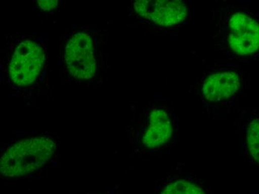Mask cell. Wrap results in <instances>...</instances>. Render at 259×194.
<instances>
[{
	"mask_svg": "<svg viewBox=\"0 0 259 194\" xmlns=\"http://www.w3.org/2000/svg\"><path fill=\"white\" fill-rule=\"evenodd\" d=\"M55 150L56 143L45 137L17 142L2 156L0 171L9 178L31 174L47 164Z\"/></svg>",
	"mask_w": 259,
	"mask_h": 194,
	"instance_id": "6da1fadb",
	"label": "cell"
},
{
	"mask_svg": "<svg viewBox=\"0 0 259 194\" xmlns=\"http://www.w3.org/2000/svg\"><path fill=\"white\" fill-rule=\"evenodd\" d=\"M44 50L37 43L26 40L20 43L11 59L9 74L16 86L31 85L38 78L44 67Z\"/></svg>",
	"mask_w": 259,
	"mask_h": 194,
	"instance_id": "7a4b0ae2",
	"label": "cell"
},
{
	"mask_svg": "<svg viewBox=\"0 0 259 194\" xmlns=\"http://www.w3.org/2000/svg\"><path fill=\"white\" fill-rule=\"evenodd\" d=\"M65 61L69 73L78 80H91L96 74L97 65L93 41L89 34H74L65 47Z\"/></svg>",
	"mask_w": 259,
	"mask_h": 194,
	"instance_id": "3957f363",
	"label": "cell"
},
{
	"mask_svg": "<svg viewBox=\"0 0 259 194\" xmlns=\"http://www.w3.org/2000/svg\"><path fill=\"white\" fill-rule=\"evenodd\" d=\"M136 13L162 27L183 23L188 15L186 4L181 0H137Z\"/></svg>",
	"mask_w": 259,
	"mask_h": 194,
	"instance_id": "277c9868",
	"label": "cell"
},
{
	"mask_svg": "<svg viewBox=\"0 0 259 194\" xmlns=\"http://www.w3.org/2000/svg\"><path fill=\"white\" fill-rule=\"evenodd\" d=\"M227 42L238 56L253 54L259 50V23L245 14H234L228 25Z\"/></svg>",
	"mask_w": 259,
	"mask_h": 194,
	"instance_id": "5b68a950",
	"label": "cell"
},
{
	"mask_svg": "<svg viewBox=\"0 0 259 194\" xmlns=\"http://www.w3.org/2000/svg\"><path fill=\"white\" fill-rule=\"evenodd\" d=\"M240 88L239 75L232 71H217L206 76L202 86L208 102H221L233 97Z\"/></svg>",
	"mask_w": 259,
	"mask_h": 194,
	"instance_id": "8992f818",
	"label": "cell"
},
{
	"mask_svg": "<svg viewBox=\"0 0 259 194\" xmlns=\"http://www.w3.org/2000/svg\"><path fill=\"white\" fill-rule=\"evenodd\" d=\"M173 134V123L168 113L163 109L153 110L142 136V145L148 149L165 146Z\"/></svg>",
	"mask_w": 259,
	"mask_h": 194,
	"instance_id": "52a82bcc",
	"label": "cell"
},
{
	"mask_svg": "<svg viewBox=\"0 0 259 194\" xmlns=\"http://www.w3.org/2000/svg\"><path fill=\"white\" fill-rule=\"evenodd\" d=\"M158 194H211L202 181L193 176H176L162 184Z\"/></svg>",
	"mask_w": 259,
	"mask_h": 194,
	"instance_id": "ba28073f",
	"label": "cell"
},
{
	"mask_svg": "<svg viewBox=\"0 0 259 194\" xmlns=\"http://www.w3.org/2000/svg\"><path fill=\"white\" fill-rule=\"evenodd\" d=\"M246 152L255 165H259V118L249 120L245 129Z\"/></svg>",
	"mask_w": 259,
	"mask_h": 194,
	"instance_id": "9c48e42d",
	"label": "cell"
},
{
	"mask_svg": "<svg viewBox=\"0 0 259 194\" xmlns=\"http://www.w3.org/2000/svg\"><path fill=\"white\" fill-rule=\"evenodd\" d=\"M58 0H39V7L44 11L53 10L58 6Z\"/></svg>",
	"mask_w": 259,
	"mask_h": 194,
	"instance_id": "30bf717a",
	"label": "cell"
},
{
	"mask_svg": "<svg viewBox=\"0 0 259 194\" xmlns=\"http://www.w3.org/2000/svg\"><path fill=\"white\" fill-rule=\"evenodd\" d=\"M252 194H259V193H252Z\"/></svg>",
	"mask_w": 259,
	"mask_h": 194,
	"instance_id": "8fae6325",
	"label": "cell"
}]
</instances>
